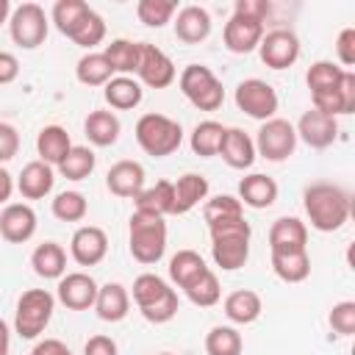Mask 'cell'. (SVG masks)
<instances>
[{
	"instance_id": "cell-1",
	"label": "cell",
	"mask_w": 355,
	"mask_h": 355,
	"mask_svg": "<svg viewBox=\"0 0 355 355\" xmlns=\"http://www.w3.org/2000/svg\"><path fill=\"white\" fill-rule=\"evenodd\" d=\"M302 208L313 230L319 233H336L349 222L352 214V197L338 183H311L302 191Z\"/></svg>"
},
{
	"instance_id": "cell-2",
	"label": "cell",
	"mask_w": 355,
	"mask_h": 355,
	"mask_svg": "<svg viewBox=\"0 0 355 355\" xmlns=\"http://www.w3.org/2000/svg\"><path fill=\"white\" fill-rule=\"evenodd\" d=\"M208 233H211V258L222 272H236L247 263L252 227L244 216L211 222Z\"/></svg>"
},
{
	"instance_id": "cell-3",
	"label": "cell",
	"mask_w": 355,
	"mask_h": 355,
	"mask_svg": "<svg viewBox=\"0 0 355 355\" xmlns=\"http://www.w3.org/2000/svg\"><path fill=\"white\" fill-rule=\"evenodd\" d=\"M133 302L139 308V313L150 322V324H166L178 316L180 311V302H178V291L164 280L158 277L155 272H144L133 280Z\"/></svg>"
},
{
	"instance_id": "cell-4",
	"label": "cell",
	"mask_w": 355,
	"mask_h": 355,
	"mask_svg": "<svg viewBox=\"0 0 355 355\" xmlns=\"http://www.w3.org/2000/svg\"><path fill=\"white\" fill-rule=\"evenodd\" d=\"M128 250H130L133 261H139L144 266L158 263L166 252V222H164V216L133 211L130 225H128Z\"/></svg>"
},
{
	"instance_id": "cell-5",
	"label": "cell",
	"mask_w": 355,
	"mask_h": 355,
	"mask_svg": "<svg viewBox=\"0 0 355 355\" xmlns=\"http://www.w3.org/2000/svg\"><path fill=\"white\" fill-rule=\"evenodd\" d=\"M133 136H136L139 147L153 158H166L183 144L180 122L166 116V114H158V111L141 114L136 128H133Z\"/></svg>"
},
{
	"instance_id": "cell-6",
	"label": "cell",
	"mask_w": 355,
	"mask_h": 355,
	"mask_svg": "<svg viewBox=\"0 0 355 355\" xmlns=\"http://www.w3.org/2000/svg\"><path fill=\"white\" fill-rule=\"evenodd\" d=\"M55 311V297L47 288H28L17 300L14 311V333L25 341H33L44 333Z\"/></svg>"
},
{
	"instance_id": "cell-7",
	"label": "cell",
	"mask_w": 355,
	"mask_h": 355,
	"mask_svg": "<svg viewBox=\"0 0 355 355\" xmlns=\"http://www.w3.org/2000/svg\"><path fill=\"white\" fill-rule=\"evenodd\" d=\"M178 86H180L183 97L200 111H219L225 103V86L214 75V69L205 64L183 67V72L178 75Z\"/></svg>"
},
{
	"instance_id": "cell-8",
	"label": "cell",
	"mask_w": 355,
	"mask_h": 355,
	"mask_svg": "<svg viewBox=\"0 0 355 355\" xmlns=\"http://www.w3.org/2000/svg\"><path fill=\"white\" fill-rule=\"evenodd\" d=\"M47 31H50V17L44 14V8L39 3H22V6L11 8L8 33L17 47L36 50L39 44H44Z\"/></svg>"
},
{
	"instance_id": "cell-9",
	"label": "cell",
	"mask_w": 355,
	"mask_h": 355,
	"mask_svg": "<svg viewBox=\"0 0 355 355\" xmlns=\"http://www.w3.org/2000/svg\"><path fill=\"white\" fill-rule=\"evenodd\" d=\"M252 141H255V155H261V158H266L272 164H280V161L294 155V150H297V130H294V125L288 119L272 116V119L261 122L258 136Z\"/></svg>"
},
{
	"instance_id": "cell-10",
	"label": "cell",
	"mask_w": 355,
	"mask_h": 355,
	"mask_svg": "<svg viewBox=\"0 0 355 355\" xmlns=\"http://www.w3.org/2000/svg\"><path fill=\"white\" fill-rule=\"evenodd\" d=\"M233 100H236V108L239 111H244L247 116H252L258 122L272 119L277 114V105H280L275 86L266 83V80H261V78H244L236 86Z\"/></svg>"
},
{
	"instance_id": "cell-11",
	"label": "cell",
	"mask_w": 355,
	"mask_h": 355,
	"mask_svg": "<svg viewBox=\"0 0 355 355\" xmlns=\"http://www.w3.org/2000/svg\"><path fill=\"white\" fill-rule=\"evenodd\" d=\"M178 78L175 61L155 44L139 42V67H136V80L150 89H166Z\"/></svg>"
},
{
	"instance_id": "cell-12",
	"label": "cell",
	"mask_w": 355,
	"mask_h": 355,
	"mask_svg": "<svg viewBox=\"0 0 355 355\" xmlns=\"http://www.w3.org/2000/svg\"><path fill=\"white\" fill-rule=\"evenodd\" d=\"M258 55L269 69H288L300 58V39L291 28H272L263 31V39L258 44Z\"/></svg>"
},
{
	"instance_id": "cell-13",
	"label": "cell",
	"mask_w": 355,
	"mask_h": 355,
	"mask_svg": "<svg viewBox=\"0 0 355 355\" xmlns=\"http://www.w3.org/2000/svg\"><path fill=\"white\" fill-rule=\"evenodd\" d=\"M97 280L89 272H67L55 286V300L69 311H89L97 300Z\"/></svg>"
},
{
	"instance_id": "cell-14",
	"label": "cell",
	"mask_w": 355,
	"mask_h": 355,
	"mask_svg": "<svg viewBox=\"0 0 355 355\" xmlns=\"http://www.w3.org/2000/svg\"><path fill=\"white\" fill-rule=\"evenodd\" d=\"M294 130H297V141H305L311 150H324L338 139V119L316 108H308L294 125Z\"/></svg>"
},
{
	"instance_id": "cell-15",
	"label": "cell",
	"mask_w": 355,
	"mask_h": 355,
	"mask_svg": "<svg viewBox=\"0 0 355 355\" xmlns=\"http://www.w3.org/2000/svg\"><path fill=\"white\" fill-rule=\"evenodd\" d=\"M261 39H263V22L261 19H252L244 14H230V19L225 22L222 42L236 55H247V53L258 50Z\"/></svg>"
},
{
	"instance_id": "cell-16",
	"label": "cell",
	"mask_w": 355,
	"mask_h": 355,
	"mask_svg": "<svg viewBox=\"0 0 355 355\" xmlns=\"http://www.w3.org/2000/svg\"><path fill=\"white\" fill-rule=\"evenodd\" d=\"M69 255L78 266H97L108 255V236L97 225H80L69 239Z\"/></svg>"
},
{
	"instance_id": "cell-17",
	"label": "cell",
	"mask_w": 355,
	"mask_h": 355,
	"mask_svg": "<svg viewBox=\"0 0 355 355\" xmlns=\"http://www.w3.org/2000/svg\"><path fill=\"white\" fill-rule=\"evenodd\" d=\"M36 211L28 202H8L0 211V236L8 244H25L36 233Z\"/></svg>"
},
{
	"instance_id": "cell-18",
	"label": "cell",
	"mask_w": 355,
	"mask_h": 355,
	"mask_svg": "<svg viewBox=\"0 0 355 355\" xmlns=\"http://www.w3.org/2000/svg\"><path fill=\"white\" fill-rule=\"evenodd\" d=\"M144 166L139 161H130V158H122L116 161L108 172H105V189L114 194V197H125V200H133L141 189H144Z\"/></svg>"
},
{
	"instance_id": "cell-19",
	"label": "cell",
	"mask_w": 355,
	"mask_h": 355,
	"mask_svg": "<svg viewBox=\"0 0 355 355\" xmlns=\"http://www.w3.org/2000/svg\"><path fill=\"white\" fill-rule=\"evenodd\" d=\"M269 252H294L308 250V225L300 216H280L269 227Z\"/></svg>"
},
{
	"instance_id": "cell-20",
	"label": "cell",
	"mask_w": 355,
	"mask_h": 355,
	"mask_svg": "<svg viewBox=\"0 0 355 355\" xmlns=\"http://www.w3.org/2000/svg\"><path fill=\"white\" fill-rule=\"evenodd\" d=\"M172 25H175V36H178L180 42H186V44H200V42H205V39L211 36V28H214L211 14H208V8H202V6H183V8L175 14Z\"/></svg>"
},
{
	"instance_id": "cell-21",
	"label": "cell",
	"mask_w": 355,
	"mask_h": 355,
	"mask_svg": "<svg viewBox=\"0 0 355 355\" xmlns=\"http://www.w3.org/2000/svg\"><path fill=\"white\" fill-rule=\"evenodd\" d=\"M219 155L230 169H250L255 164V158H258L252 136L247 130H241V128H225Z\"/></svg>"
},
{
	"instance_id": "cell-22",
	"label": "cell",
	"mask_w": 355,
	"mask_h": 355,
	"mask_svg": "<svg viewBox=\"0 0 355 355\" xmlns=\"http://www.w3.org/2000/svg\"><path fill=\"white\" fill-rule=\"evenodd\" d=\"M14 186L25 200H44L55 186V169L36 158V161L22 166V172H19Z\"/></svg>"
},
{
	"instance_id": "cell-23",
	"label": "cell",
	"mask_w": 355,
	"mask_h": 355,
	"mask_svg": "<svg viewBox=\"0 0 355 355\" xmlns=\"http://www.w3.org/2000/svg\"><path fill=\"white\" fill-rule=\"evenodd\" d=\"M239 202L255 211L272 208L277 202V183L275 178L263 175V172H252L247 178L239 180Z\"/></svg>"
},
{
	"instance_id": "cell-24",
	"label": "cell",
	"mask_w": 355,
	"mask_h": 355,
	"mask_svg": "<svg viewBox=\"0 0 355 355\" xmlns=\"http://www.w3.org/2000/svg\"><path fill=\"white\" fill-rule=\"evenodd\" d=\"M208 178L205 175H200V172H186V175H180L175 183H172V194H175V200H172V214H189L191 208H197L200 202H205L208 200Z\"/></svg>"
},
{
	"instance_id": "cell-25",
	"label": "cell",
	"mask_w": 355,
	"mask_h": 355,
	"mask_svg": "<svg viewBox=\"0 0 355 355\" xmlns=\"http://www.w3.org/2000/svg\"><path fill=\"white\" fill-rule=\"evenodd\" d=\"M311 108L322 111V114H330V116H347L355 111V75L347 72L341 86L336 92H327V94H311Z\"/></svg>"
},
{
	"instance_id": "cell-26",
	"label": "cell",
	"mask_w": 355,
	"mask_h": 355,
	"mask_svg": "<svg viewBox=\"0 0 355 355\" xmlns=\"http://www.w3.org/2000/svg\"><path fill=\"white\" fill-rule=\"evenodd\" d=\"M94 311L103 322H122L130 313V291L122 283H103L97 288Z\"/></svg>"
},
{
	"instance_id": "cell-27",
	"label": "cell",
	"mask_w": 355,
	"mask_h": 355,
	"mask_svg": "<svg viewBox=\"0 0 355 355\" xmlns=\"http://www.w3.org/2000/svg\"><path fill=\"white\" fill-rule=\"evenodd\" d=\"M83 133L94 147H111L122 133V122L114 111L97 108V111H89V116L83 119Z\"/></svg>"
},
{
	"instance_id": "cell-28",
	"label": "cell",
	"mask_w": 355,
	"mask_h": 355,
	"mask_svg": "<svg viewBox=\"0 0 355 355\" xmlns=\"http://www.w3.org/2000/svg\"><path fill=\"white\" fill-rule=\"evenodd\" d=\"M31 266L44 280H61L67 275V250L58 241H42L31 252Z\"/></svg>"
},
{
	"instance_id": "cell-29",
	"label": "cell",
	"mask_w": 355,
	"mask_h": 355,
	"mask_svg": "<svg viewBox=\"0 0 355 355\" xmlns=\"http://www.w3.org/2000/svg\"><path fill=\"white\" fill-rule=\"evenodd\" d=\"M72 150V139L67 133V128L61 125H44L39 133H36V153H39V161L50 164V166H58L67 153Z\"/></svg>"
},
{
	"instance_id": "cell-30",
	"label": "cell",
	"mask_w": 355,
	"mask_h": 355,
	"mask_svg": "<svg viewBox=\"0 0 355 355\" xmlns=\"http://www.w3.org/2000/svg\"><path fill=\"white\" fill-rule=\"evenodd\" d=\"M222 311L225 316L233 322V324H252L261 311H263V302H261V294L252 291V288H239V291H230L222 302Z\"/></svg>"
},
{
	"instance_id": "cell-31",
	"label": "cell",
	"mask_w": 355,
	"mask_h": 355,
	"mask_svg": "<svg viewBox=\"0 0 355 355\" xmlns=\"http://www.w3.org/2000/svg\"><path fill=\"white\" fill-rule=\"evenodd\" d=\"M103 97H105V103H108L111 108H116V111H130V108H136V105L141 103L144 89H141V83H139L133 75H114V78L103 86Z\"/></svg>"
},
{
	"instance_id": "cell-32",
	"label": "cell",
	"mask_w": 355,
	"mask_h": 355,
	"mask_svg": "<svg viewBox=\"0 0 355 355\" xmlns=\"http://www.w3.org/2000/svg\"><path fill=\"white\" fill-rule=\"evenodd\" d=\"M211 266L205 263V258L194 250H178L172 258H169V280L178 286V288H189L200 275H205Z\"/></svg>"
},
{
	"instance_id": "cell-33",
	"label": "cell",
	"mask_w": 355,
	"mask_h": 355,
	"mask_svg": "<svg viewBox=\"0 0 355 355\" xmlns=\"http://www.w3.org/2000/svg\"><path fill=\"white\" fill-rule=\"evenodd\" d=\"M172 180H155L153 186H144L133 202H136V211L141 214H155V216H166L172 214Z\"/></svg>"
},
{
	"instance_id": "cell-34",
	"label": "cell",
	"mask_w": 355,
	"mask_h": 355,
	"mask_svg": "<svg viewBox=\"0 0 355 355\" xmlns=\"http://www.w3.org/2000/svg\"><path fill=\"white\" fill-rule=\"evenodd\" d=\"M272 272L283 283H302L311 275V255L308 250L294 252H272Z\"/></svg>"
},
{
	"instance_id": "cell-35",
	"label": "cell",
	"mask_w": 355,
	"mask_h": 355,
	"mask_svg": "<svg viewBox=\"0 0 355 355\" xmlns=\"http://www.w3.org/2000/svg\"><path fill=\"white\" fill-rule=\"evenodd\" d=\"M347 72H349V69H341L336 61L322 58V61H313V64L308 67L305 83H308L311 94H327V92H336V89L341 86V80H344Z\"/></svg>"
},
{
	"instance_id": "cell-36",
	"label": "cell",
	"mask_w": 355,
	"mask_h": 355,
	"mask_svg": "<svg viewBox=\"0 0 355 355\" xmlns=\"http://www.w3.org/2000/svg\"><path fill=\"white\" fill-rule=\"evenodd\" d=\"M222 136H225V125H222V122H216V119H202V122H197L194 130H191V136H189L191 153L200 155V158H214V155H219Z\"/></svg>"
},
{
	"instance_id": "cell-37",
	"label": "cell",
	"mask_w": 355,
	"mask_h": 355,
	"mask_svg": "<svg viewBox=\"0 0 355 355\" xmlns=\"http://www.w3.org/2000/svg\"><path fill=\"white\" fill-rule=\"evenodd\" d=\"M103 55L111 64L114 75H136V67H139V42H133V39H111V44H105Z\"/></svg>"
},
{
	"instance_id": "cell-38",
	"label": "cell",
	"mask_w": 355,
	"mask_h": 355,
	"mask_svg": "<svg viewBox=\"0 0 355 355\" xmlns=\"http://www.w3.org/2000/svg\"><path fill=\"white\" fill-rule=\"evenodd\" d=\"M75 78H78V83H83V86H105L111 78H114V69H111V64L105 61V55L103 53H83L80 58H78V64H75Z\"/></svg>"
},
{
	"instance_id": "cell-39",
	"label": "cell",
	"mask_w": 355,
	"mask_h": 355,
	"mask_svg": "<svg viewBox=\"0 0 355 355\" xmlns=\"http://www.w3.org/2000/svg\"><path fill=\"white\" fill-rule=\"evenodd\" d=\"M97 166V155L92 147H83V144H72V150L67 153V158L55 166L67 180H86Z\"/></svg>"
},
{
	"instance_id": "cell-40",
	"label": "cell",
	"mask_w": 355,
	"mask_h": 355,
	"mask_svg": "<svg viewBox=\"0 0 355 355\" xmlns=\"http://www.w3.org/2000/svg\"><path fill=\"white\" fill-rule=\"evenodd\" d=\"M244 338L233 324H216L205 336V355H241Z\"/></svg>"
},
{
	"instance_id": "cell-41",
	"label": "cell",
	"mask_w": 355,
	"mask_h": 355,
	"mask_svg": "<svg viewBox=\"0 0 355 355\" xmlns=\"http://www.w3.org/2000/svg\"><path fill=\"white\" fill-rule=\"evenodd\" d=\"M89 8L92 6L83 3V0H58L53 6V11H50V19L58 28V33H64L67 39H72V33L78 31V25H80V19L86 17Z\"/></svg>"
},
{
	"instance_id": "cell-42",
	"label": "cell",
	"mask_w": 355,
	"mask_h": 355,
	"mask_svg": "<svg viewBox=\"0 0 355 355\" xmlns=\"http://www.w3.org/2000/svg\"><path fill=\"white\" fill-rule=\"evenodd\" d=\"M50 211L58 222H83L86 214H89V202L80 191L75 189H67V191H58L50 202Z\"/></svg>"
},
{
	"instance_id": "cell-43",
	"label": "cell",
	"mask_w": 355,
	"mask_h": 355,
	"mask_svg": "<svg viewBox=\"0 0 355 355\" xmlns=\"http://www.w3.org/2000/svg\"><path fill=\"white\" fill-rule=\"evenodd\" d=\"M183 294H186L189 302L197 305V308H211V305H216V302L222 300V286H219L216 272L208 269V272L200 275L189 288H183Z\"/></svg>"
},
{
	"instance_id": "cell-44",
	"label": "cell",
	"mask_w": 355,
	"mask_h": 355,
	"mask_svg": "<svg viewBox=\"0 0 355 355\" xmlns=\"http://www.w3.org/2000/svg\"><path fill=\"white\" fill-rule=\"evenodd\" d=\"M175 14H178L175 0H139L136 3V17L147 28H164L166 22L175 19Z\"/></svg>"
},
{
	"instance_id": "cell-45",
	"label": "cell",
	"mask_w": 355,
	"mask_h": 355,
	"mask_svg": "<svg viewBox=\"0 0 355 355\" xmlns=\"http://www.w3.org/2000/svg\"><path fill=\"white\" fill-rule=\"evenodd\" d=\"M103 39H105V19H103L94 8H89L86 17L80 19L78 31L72 33V42H75L78 47H83L86 53H92Z\"/></svg>"
},
{
	"instance_id": "cell-46",
	"label": "cell",
	"mask_w": 355,
	"mask_h": 355,
	"mask_svg": "<svg viewBox=\"0 0 355 355\" xmlns=\"http://www.w3.org/2000/svg\"><path fill=\"white\" fill-rule=\"evenodd\" d=\"M202 216L205 222H219V219H233V216H244V205L239 202V197L233 194H216V197H208L202 202Z\"/></svg>"
},
{
	"instance_id": "cell-47",
	"label": "cell",
	"mask_w": 355,
	"mask_h": 355,
	"mask_svg": "<svg viewBox=\"0 0 355 355\" xmlns=\"http://www.w3.org/2000/svg\"><path fill=\"white\" fill-rule=\"evenodd\" d=\"M327 322H330V330L338 333V336H352L355 333V302L352 300H341L330 308L327 313Z\"/></svg>"
},
{
	"instance_id": "cell-48",
	"label": "cell",
	"mask_w": 355,
	"mask_h": 355,
	"mask_svg": "<svg viewBox=\"0 0 355 355\" xmlns=\"http://www.w3.org/2000/svg\"><path fill=\"white\" fill-rule=\"evenodd\" d=\"M336 64L341 67V69H349L352 64H355V28L349 25V28H344L341 33H338V39H336Z\"/></svg>"
},
{
	"instance_id": "cell-49",
	"label": "cell",
	"mask_w": 355,
	"mask_h": 355,
	"mask_svg": "<svg viewBox=\"0 0 355 355\" xmlns=\"http://www.w3.org/2000/svg\"><path fill=\"white\" fill-rule=\"evenodd\" d=\"M19 153V130L11 122H0V164H8Z\"/></svg>"
},
{
	"instance_id": "cell-50",
	"label": "cell",
	"mask_w": 355,
	"mask_h": 355,
	"mask_svg": "<svg viewBox=\"0 0 355 355\" xmlns=\"http://www.w3.org/2000/svg\"><path fill=\"white\" fill-rule=\"evenodd\" d=\"M269 11H272L269 0H236V6H233V14H244V17H252L261 22H266Z\"/></svg>"
},
{
	"instance_id": "cell-51",
	"label": "cell",
	"mask_w": 355,
	"mask_h": 355,
	"mask_svg": "<svg viewBox=\"0 0 355 355\" xmlns=\"http://www.w3.org/2000/svg\"><path fill=\"white\" fill-rule=\"evenodd\" d=\"M83 355H119V347H116V341L111 336L97 333L83 344Z\"/></svg>"
},
{
	"instance_id": "cell-52",
	"label": "cell",
	"mask_w": 355,
	"mask_h": 355,
	"mask_svg": "<svg viewBox=\"0 0 355 355\" xmlns=\"http://www.w3.org/2000/svg\"><path fill=\"white\" fill-rule=\"evenodd\" d=\"M17 75H19V61H17V55H14V53L0 50V86L14 83V80H17Z\"/></svg>"
},
{
	"instance_id": "cell-53",
	"label": "cell",
	"mask_w": 355,
	"mask_h": 355,
	"mask_svg": "<svg viewBox=\"0 0 355 355\" xmlns=\"http://www.w3.org/2000/svg\"><path fill=\"white\" fill-rule=\"evenodd\" d=\"M31 355H75V352L61 338H42V341L33 344Z\"/></svg>"
},
{
	"instance_id": "cell-54",
	"label": "cell",
	"mask_w": 355,
	"mask_h": 355,
	"mask_svg": "<svg viewBox=\"0 0 355 355\" xmlns=\"http://www.w3.org/2000/svg\"><path fill=\"white\" fill-rule=\"evenodd\" d=\"M14 178H11V172L0 164V205H8V200H11V194H14Z\"/></svg>"
},
{
	"instance_id": "cell-55",
	"label": "cell",
	"mask_w": 355,
	"mask_h": 355,
	"mask_svg": "<svg viewBox=\"0 0 355 355\" xmlns=\"http://www.w3.org/2000/svg\"><path fill=\"white\" fill-rule=\"evenodd\" d=\"M11 352V330L8 324L0 319V355H8Z\"/></svg>"
},
{
	"instance_id": "cell-56",
	"label": "cell",
	"mask_w": 355,
	"mask_h": 355,
	"mask_svg": "<svg viewBox=\"0 0 355 355\" xmlns=\"http://www.w3.org/2000/svg\"><path fill=\"white\" fill-rule=\"evenodd\" d=\"M8 17H11V3L8 0H0V25L8 22Z\"/></svg>"
},
{
	"instance_id": "cell-57",
	"label": "cell",
	"mask_w": 355,
	"mask_h": 355,
	"mask_svg": "<svg viewBox=\"0 0 355 355\" xmlns=\"http://www.w3.org/2000/svg\"><path fill=\"white\" fill-rule=\"evenodd\" d=\"M158 355H172V352H158Z\"/></svg>"
}]
</instances>
